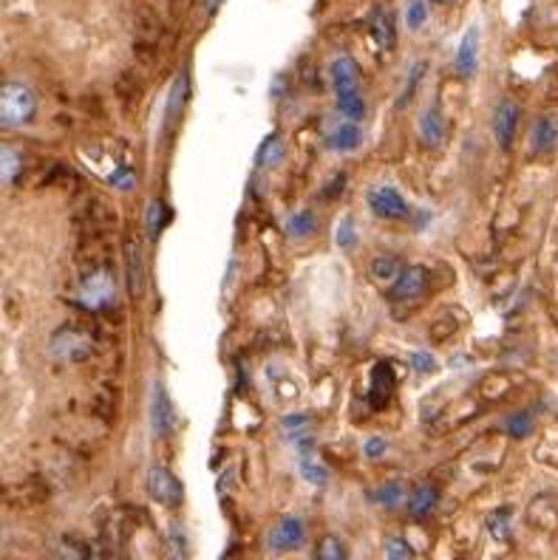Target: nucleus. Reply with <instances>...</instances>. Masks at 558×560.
I'll return each instance as SVG.
<instances>
[{
	"instance_id": "40",
	"label": "nucleus",
	"mask_w": 558,
	"mask_h": 560,
	"mask_svg": "<svg viewBox=\"0 0 558 560\" xmlns=\"http://www.w3.org/2000/svg\"><path fill=\"white\" fill-rule=\"evenodd\" d=\"M221 4H224V0H204V9H207V14H216Z\"/></svg>"
},
{
	"instance_id": "8",
	"label": "nucleus",
	"mask_w": 558,
	"mask_h": 560,
	"mask_svg": "<svg viewBox=\"0 0 558 560\" xmlns=\"http://www.w3.org/2000/svg\"><path fill=\"white\" fill-rule=\"evenodd\" d=\"M397 388V377L392 362H377L372 369V385H369V402L372 408H386L389 399L394 396Z\"/></svg>"
},
{
	"instance_id": "27",
	"label": "nucleus",
	"mask_w": 558,
	"mask_h": 560,
	"mask_svg": "<svg viewBox=\"0 0 558 560\" xmlns=\"http://www.w3.org/2000/svg\"><path fill=\"white\" fill-rule=\"evenodd\" d=\"M338 108L340 113L349 122H357L363 120V113H365V102H363V96L360 93H349V96H338Z\"/></svg>"
},
{
	"instance_id": "12",
	"label": "nucleus",
	"mask_w": 558,
	"mask_h": 560,
	"mask_svg": "<svg viewBox=\"0 0 558 560\" xmlns=\"http://www.w3.org/2000/svg\"><path fill=\"white\" fill-rule=\"evenodd\" d=\"M303 544V524L298 518H281L278 524L269 532V547L286 552V549H298Z\"/></svg>"
},
{
	"instance_id": "7",
	"label": "nucleus",
	"mask_w": 558,
	"mask_h": 560,
	"mask_svg": "<svg viewBox=\"0 0 558 560\" xmlns=\"http://www.w3.org/2000/svg\"><path fill=\"white\" fill-rule=\"evenodd\" d=\"M516 128H518V105L513 100H502L493 111V137L502 150L513 147Z\"/></svg>"
},
{
	"instance_id": "14",
	"label": "nucleus",
	"mask_w": 558,
	"mask_h": 560,
	"mask_svg": "<svg viewBox=\"0 0 558 560\" xmlns=\"http://www.w3.org/2000/svg\"><path fill=\"white\" fill-rule=\"evenodd\" d=\"M530 142H533V150L542 153V156H547V153H553L558 147V120L553 117V113L536 120Z\"/></svg>"
},
{
	"instance_id": "38",
	"label": "nucleus",
	"mask_w": 558,
	"mask_h": 560,
	"mask_svg": "<svg viewBox=\"0 0 558 560\" xmlns=\"http://www.w3.org/2000/svg\"><path fill=\"white\" fill-rule=\"evenodd\" d=\"M363 453H365V458H380V456H386V439H382V436L365 439Z\"/></svg>"
},
{
	"instance_id": "33",
	"label": "nucleus",
	"mask_w": 558,
	"mask_h": 560,
	"mask_svg": "<svg viewBox=\"0 0 558 560\" xmlns=\"http://www.w3.org/2000/svg\"><path fill=\"white\" fill-rule=\"evenodd\" d=\"M284 431H286V436H290L292 441L301 436V433H306L310 431V416H303V413H292V416H284Z\"/></svg>"
},
{
	"instance_id": "11",
	"label": "nucleus",
	"mask_w": 558,
	"mask_h": 560,
	"mask_svg": "<svg viewBox=\"0 0 558 560\" xmlns=\"http://www.w3.org/2000/svg\"><path fill=\"white\" fill-rule=\"evenodd\" d=\"M332 88L338 96L360 93V68L352 57H338L332 63Z\"/></svg>"
},
{
	"instance_id": "34",
	"label": "nucleus",
	"mask_w": 558,
	"mask_h": 560,
	"mask_svg": "<svg viewBox=\"0 0 558 560\" xmlns=\"http://www.w3.org/2000/svg\"><path fill=\"white\" fill-rule=\"evenodd\" d=\"M386 560H414V552H411V547L402 538H389Z\"/></svg>"
},
{
	"instance_id": "18",
	"label": "nucleus",
	"mask_w": 558,
	"mask_h": 560,
	"mask_svg": "<svg viewBox=\"0 0 558 560\" xmlns=\"http://www.w3.org/2000/svg\"><path fill=\"white\" fill-rule=\"evenodd\" d=\"M281 159H284V142H281L278 133H269V137L258 145V153H256V167L269 170V167H275Z\"/></svg>"
},
{
	"instance_id": "4",
	"label": "nucleus",
	"mask_w": 558,
	"mask_h": 560,
	"mask_svg": "<svg viewBox=\"0 0 558 560\" xmlns=\"http://www.w3.org/2000/svg\"><path fill=\"white\" fill-rule=\"evenodd\" d=\"M173 422H176V411H173V402L165 391V385L157 379L150 388V433L162 439L173 431Z\"/></svg>"
},
{
	"instance_id": "26",
	"label": "nucleus",
	"mask_w": 558,
	"mask_h": 560,
	"mask_svg": "<svg viewBox=\"0 0 558 560\" xmlns=\"http://www.w3.org/2000/svg\"><path fill=\"white\" fill-rule=\"evenodd\" d=\"M426 71H428V66L422 63V60H417V63L411 66V71H409V83H406V91H402V96L397 100V108H406V105L411 102V96L417 93V85L422 83V76H426Z\"/></svg>"
},
{
	"instance_id": "37",
	"label": "nucleus",
	"mask_w": 558,
	"mask_h": 560,
	"mask_svg": "<svg viewBox=\"0 0 558 560\" xmlns=\"http://www.w3.org/2000/svg\"><path fill=\"white\" fill-rule=\"evenodd\" d=\"M108 182H111L113 187H120V190H130L133 184H137V182H133V170H130V167H117V170H113L111 176H108Z\"/></svg>"
},
{
	"instance_id": "20",
	"label": "nucleus",
	"mask_w": 558,
	"mask_h": 560,
	"mask_svg": "<svg viewBox=\"0 0 558 560\" xmlns=\"http://www.w3.org/2000/svg\"><path fill=\"white\" fill-rule=\"evenodd\" d=\"M360 145V128H357V122H346V125H340L332 137H329V147L332 150H338V153H349V150H355Z\"/></svg>"
},
{
	"instance_id": "15",
	"label": "nucleus",
	"mask_w": 558,
	"mask_h": 560,
	"mask_svg": "<svg viewBox=\"0 0 558 560\" xmlns=\"http://www.w3.org/2000/svg\"><path fill=\"white\" fill-rule=\"evenodd\" d=\"M125 263H128V289L133 298H140L145 289V266H142V253L133 238L125 244Z\"/></svg>"
},
{
	"instance_id": "19",
	"label": "nucleus",
	"mask_w": 558,
	"mask_h": 560,
	"mask_svg": "<svg viewBox=\"0 0 558 560\" xmlns=\"http://www.w3.org/2000/svg\"><path fill=\"white\" fill-rule=\"evenodd\" d=\"M184 100H187V74H179L176 80H173V85H170V93H167V111H165V125L167 128L182 113Z\"/></svg>"
},
{
	"instance_id": "28",
	"label": "nucleus",
	"mask_w": 558,
	"mask_h": 560,
	"mask_svg": "<svg viewBox=\"0 0 558 560\" xmlns=\"http://www.w3.org/2000/svg\"><path fill=\"white\" fill-rule=\"evenodd\" d=\"M0 162H4V184H12L21 176V153L6 145L4 153H0Z\"/></svg>"
},
{
	"instance_id": "31",
	"label": "nucleus",
	"mask_w": 558,
	"mask_h": 560,
	"mask_svg": "<svg viewBox=\"0 0 558 560\" xmlns=\"http://www.w3.org/2000/svg\"><path fill=\"white\" fill-rule=\"evenodd\" d=\"M530 431H533V416L527 411H522V413H516V416L508 419V433L513 439H525V436H530Z\"/></svg>"
},
{
	"instance_id": "21",
	"label": "nucleus",
	"mask_w": 558,
	"mask_h": 560,
	"mask_svg": "<svg viewBox=\"0 0 558 560\" xmlns=\"http://www.w3.org/2000/svg\"><path fill=\"white\" fill-rule=\"evenodd\" d=\"M315 229H318V221H315V212L310 209H301L295 216L286 218V233L292 238H306V236H312Z\"/></svg>"
},
{
	"instance_id": "6",
	"label": "nucleus",
	"mask_w": 558,
	"mask_h": 560,
	"mask_svg": "<svg viewBox=\"0 0 558 560\" xmlns=\"http://www.w3.org/2000/svg\"><path fill=\"white\" fill-rule=\"evenodd\" d=\"M428 280H431L428 266H422V263L406 266L392 286V298L394 300H414L417 295H422L428 289Z\"/></svg>"
},
{
	"instance_id": "30",
	"label": "nucleus",
	"mask_w": 558,
	"mask_h": 560,
	"mask_svg": "<svg viewBox=\"0 0 558 560\" xmlns=\"http://www.w3.org/2000/svg\"><path fill=\"white\" fill-rule=\"evenodd\" d=\"M428 21V6L426 0H409V9H406V26L411 31H419Z\"/></svg>"
},
{
	"instance_id": "13",
	"label": "nucleus",
	"mask_w": 558,
	"mask_h": 560,
	"mask_svg": "<svg viewBox=\"0 0 558 560\" xmlns=\"http://www.w3.org/2000/svg\"><path fill=\"white\" fill-rule=\"evenodd\" d=\"M419 139L428 147H439L446 142V117H442L439 105H428L419 113Z\"/></svg>"
},
{
	"instance_id": "3",
	"label": "nucleus",
	"mask_w": 558,
	"mask_h": 560,
	"mask_svg": "<svg viewBox=\"0 0 558 560\" xmlns=\"http://www.w3.org/2000/svg\"><path fill=\"white\" fill-rule=\"evenodd\" d=\"M148 493H150L153 501H159L162 507H179L182 498H184L179 478L162 465H153L148 470Z\"/></svg>"
},
{
	"instance_id": "16",
	"label": "nucleus",
	"mask_w": 558,
	"mask_h": 560,
	"mask_svg": "<svg viewBox=\"0 0 558 560\" xmlns=\"http://www.w3.org/2000/svg\"><path fill=\"white\" fill-rule=\"evenodd\" d=\"M436 504H439V493H436V487H431V484H422V487H417V490L409 495V501H406L409 515H411V518H417V520L428 518V515L436 510Z\"/></svg>"
},
{
	"instance_id": "25",
	"label": "nucleus",
	"mask_w": 558,
	"mask_h": 560,
	"mask_svg": "<svg viewBox=\"0 0 558 560\" xmlns=\"http://www.w3.org/2000/svg\"><path fill=\"white\" fill-rule=\"evenodd\" d=\"M372 498L377 501V504H382V507H397V504H402V501H406V493H402L400 481H389V484L377 487Z\"/></svg>"
},
{
	"instance_id": "29",
	"label": "nucleus",
	"mask_w": 558,
	"mask_h": 560,
	"mask_svg": "<svg viewBox=\"0 0 558 560\" xmlns=\"http://www.w3.org/2000/svg\"><path fill=\"white\" fill-rule=\"evenodd\" d=\"M318 560H349V555L335 535H326L318 544Z\"/></svg>"
},
{
	"instance_id": "5",
	"label": "nucleus",
	"mask_w": 558,
	"mask_h": 560,
	"mask_svg": "<svg viewBox=\"0 0 558 560\" xmlns=\"http://www.w3.org/2000/svg\"><path fill=\"white\" fill-rule=\"evenodd\" d=\"M369 209L374 212L377 218H406L409 216V201L406 196H402L400 190L389 187V184H382V187H374L369 192Z\"/></svg>"
},
{
	"instance_id": "32",
	"label": "nucleus",
	"mask_w": 558,
	"mask_h": 560,
	"mask_svg": "<svg viewBox=\"0 0 558 560\" xmlns=\"http://www.w3.org/2000/svg\"><path fill=\"white\" fill-rule=\"evenodd\" d=\"M301 476L310 481V484H318V487H323L326 478H329V473H326L312 458H301Z\"/></svg>"
},
{
	"instance_id": "35",
	"label": "nucleus",
	"mask_w": 558,
	"mask_h": 560,
	"mask_svg": "<svg viewBox=\"0 0 558 560\" xmlns=\"http://www.w3.org/2000/svg\"><path fill=\"white\" fill-rule=\"evenodd\" d=\"M335 238H338V246H343V249H349V246L357 241V229H355V221H352L349 216H346V218L338 224Z\"/></svg>"
},
{
	"instance_id": "22",
	"label": "nucleus",
	"mask_w": 558,
	"mask_h": 560,
	"mask_svg": "<svg viewBox=\"0 0 558 560\" xmlns=\"http://www.w3.org/2000/svg\"><path fill=\"white\" fill-rule=\"evenodd\" d=\"M369 272L374 280L380 283H389V280H397L400 278V258L394 255H377L369 266Z\"/></svg>"
},
{
	"instance_id": "41",
	"label": "nucleus",
	"mask_w": 558,
	"mask_h": 560,
	"mask_svg": "<svg viewBox=\"0 0 558 560\" xmlns=\"http://www.w3.org/2000/svg\"><path fill=\"white\" fill-rule=\"evenodd\" d=\"M431 4H436V6H446V4H454V0H431Z\"/></svg>"
},
{
	"instance_id": "24",
	"label": "nucleus",
	"mask_w": 558,
	"mask_h": 560,
	"mask_svg": "<svg viewBox=\"0 0 558 560\" xmlns=\"http://www.w3.org/2000/svg\"><path fill=\"white\" fill-rule=\"evenodd\" d=\"M162 224H165V209H162V201L159 199H150V204L145 207V233L150 241H157L159 233H162Z\"/></svg>"
},
{
	"instance_id": "17",
	"label": "nucleus",
	"mask_w": 558,
	"mask_h": 560,
	"mask_svg": "<svg viewBox=\"0 0 558 560\" xmlns=\"http://www.w3.org/2000/svg\"><path fill=\"white\" fill-rule=\"evenodd\" d=\"M372 37H374V43L382 49V51H389L394 49V23H392V17L386 9H374L372 14Z\"/></svg>"
},
{
	"instance_id": "2",
	"label": "nucleus",
	"mask_w": 558,
	"mask_h": 560,
	"mask_svg": "<svg viewBox=\"0 0 558 560\" xmlns=\"http://www.w3.org/2000/svg\"><path fill=\"white\" fill-rule=\"evenodd\" d=\"M91 351V342L86 337V332H80V328L74 325H63L57 328L51 342H49V354L51 360L57 362H74V360H86Z\"/></svg>"
},
{
	"instance_id": "23",
	"label": "nucleus",
	"mask_w": 558,
	"mask_h": 560,
	"mask_svg": "<svg viewBox=\"0 0 558 560\" xmlns=\"http://www.w3.org/2000/svg\"><path fill=\"white\" fill-rule=\"evenodd\" d=\"M510 529H513V512L510 507H499L488 515V532L496 538V540H508L510 538Z\"/></svg>"
},
{
	"instance_id": "36",
	"label": "nucleus",
	"mask_w": 558,
	"mask_h": 560,
	"mask_svg": "<svg viewBox=\"0 0 558 560\" xmlns=\"http://www.w3.org/2000/svg\"><path fill=\"white\" fill-rule=\"evenodd\" d=\"M411 365H414V371H419V374H434L436 371V360L428 351H414Z\"/></svg>"
},
{
	"instance_id": "39",
	"label": "nucleus",
	"mask_w": 558,
	"mask_h": 560,
	"mask_svg": "<svg viewBox=\"0 0 558 560\" xmlns=\"http://www.w3.org/2000/svg\"><path fill=\"white\" fill-rule=\"evenodd\" d=\"M170 547H176V557L184 560V538H182V529L179 527L170 529Z\"/></svg>"
},
{
	"instance_id": "10",
	"label": "nucleus",
	"mask_w": 558,
	"mask_h": 560,
	"mask_svg": "<svg viewBox=\"0 0 558 560\" xmlns=\"http://www.w3.org/2000/svg\"><path fill=\"white\" fill-rule=\"evenodd\" d=\"M113 298V280L108 272H94L80 286V303L88 308H103Z\"/></svg>"
},
{
	"instance_id": "1",
	"label": "nucleus",
	"mask_w": 558,
	"mask_h": 560,
	"mask_svg": "<svg viewBox=\"0 0 558 560\" xmlns=\"http://www.w3.org/2000/svg\"><path fill=\"white\" fill-rule=\"evenodd\" d=\"M37 111V100L34 93L26 85L17 83H6L4 91H0V125L6 130L26 125Z\"/></svg>"
},
{
	"instance_id": "9",
	"label": "nucleus",
	"mask_w": 558,
	"mask_h": 560,
	"mask_svg": "<svg viewBox=\"0 0 558 560\" xmlns=\"http://www.w3.org/2000/svg\"><path fill=\"white\" fill-rule=\"evenodd\" d=\"M454 68L462 80H471L479 68V29L471 26L465 34H462L459 40V49H456V60H454Z\"/></svg>"
}]
</instances>
